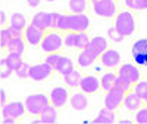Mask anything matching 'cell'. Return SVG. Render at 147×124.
I'll return each mask as SVG.
<instances>
[{
  "label": "cell",
  "mask_w": 147,
  "mask_h": 124,
  "mask_svg": "<svg viewBox=\"0 0 147 124\" xmlns=\"http://www.w3.org/2000/svg\"><path fill=\"white\" fill-rule=\"evenodd\" d=\"M90 28V18L85 14H62L56 30L60 33L68 31H87Z\"/></svg>",
  "instance_id": "obj_1"
},
{
  "label": "cell",
  "mask_w": 147,
  "mask_h": 124,
  "mask_svg": "<svg viewBox=\"0 0 147 124\" xmlns=\"http://www.w3.org/2000/svg\"><path fill=\"white\" fill-rule=\"evenodd\" d=\"M24 104L27 108V114H30L31 117H38L44 111V108L50 105V97L44 93H32L25 97Z\"/></svg>",
  "instance_id": "obj_2"
},
{
  "label": "cell",
  "mask_w": 147,
  "mask_h": 124,
  "mask_svg": "<svg viewBox=\"0 0 147 124\" xmlns=\"http://www.w3.org/2000/svg\"><path fill=\"white\" fill-rule=\"evenodd\" d=\"M113 27L124 35V37H129L136 31V19H134L132 12L128 10H121L115 16V24Z\"/></svg>",
  "instance_id": "obj_3"
},
{
  "label": "cell",
  "mask_w": 147,
  "mask_h": 124,
  "mask_svg": "<svg viewBox=\"0 0 147 124\" xmlns=\"http://www.w3.org/2000/svg\"><path fill=\"white\" fill-rule=\"evenodd\" d=\"M27 112L24 102H7L2 105V123L3 124H13Z\"/></svg>",
  "instance_id": "obj_4"
},
{
  "label": "cell",
  "mask_w": 147,
  "mask_h": 124,
  "mask_svg": "<svg viewBox=\"0 0 147 124\" xmlns=\"http://www.w3.org/2000/svg\"><path fill=\"white\" fill-rule=\"evenodd\" d=\"M65 46L63 43V34L57 30H49L44 34V39L40 44L41 50L44 53H55L59 52L60 49Z\"/></svg>",
  "instance_id": "obj_5"
},
{
  "label": "cell",
  "mask_w": 147,
  "mask_h": 124,
  "mask_svg": "<svg viewBox=\"0 0 147 124\" xmlns=\"http://www.w3.org/2000/svg\"><path fill=\"white\" fill-rule=\"evenodd\" d=\"M91 37L88 35L87 31H68L63 33V43L66 47L72 49H85L90 43Z\"/></svg>",
  "instance_id": "obj_6"
},
{
  "label": "cell",
  "mask_w": 147,
  "mask_h": 124,
  "mask_svg": "<svg viewBox=\"0 0 147 124\" xmlns=\"http://www.w3.org/2000/svg\"><path fill=\"white\" fill-rule=\"evenodd\" d=\"M93 5V12L100 16V18H106V19H112L116 16L118 14V3L116 0H99Z\"/></svg>",
  "instance_id": "obj_7"
},
{
  "label": "cell",
  "mask_w": 147,
  "mask_h": 124,
  "mask_svg": "<svg viewBox=\"0 0 147 124\" xmlns=\"http://www.w3.org/2000/svg\"><path fill=\"white\" fill-rule=\"evenodd\" d=\"M118 77L125 80L127 83L129 84H136L137 81L141 80V71H140V67L137 64H129V62H127V64H121L118 67Z\"/></svg>",
  "instance_id": "obj_8"
},
{
  "label": "cell",
  "mask_w": 147,
  "mask_h": 124,
  "mask_svg": "<svg viewBox=\"0 0 147 124\" xmlns=\"http://www.w3.org/2000/svg\"><path fill=\"white\" fill-rule=\"evenodd\" d=\"M127 92L119 89L118 86H115V87H112L110 90L106 92V96H105V106L109 108V109H113L116 111L122 102H124V97H125Z\"/></svg>",
  "instance_id": "obj_9"
},
{
  "label": "cell",
  "mask_w": 147,
  "mask_h": 124,
  "mask_svg": "<svg viewBox=\"0 0 147 124\" xmlns=\"http://www.w3.org/2000/svg\"><path fill=\"white\" fill-rule=\"evenodd\" d=\"M55 72V68L52 65H49L47 62H41V64H35L31 65L30 69V78L34 81H44L47 78H50Z\"/></svg>",
  "instance_id": "obj_10"
},
{
  "label": "cell",
  "mask_w": 147,
  "mask_h": 124,
  "mask_svg": "<svg viewBox=\"0 0 147 124\" xmlns=\"http://www.w3.org/2000/svg\"><path fill=\"white\" fill-rule=\"evenodd\" d=\"M131 53L138 67H147V39H138L132 44Z\"/></svg>",
  "instance_id": "obj_11"
},
{
  "label": "cell",
  "mask_w": 147,
  "mask_h": 124,
  "mask_svg": "<svg viewBox=\"0 0 147 124\" xmlns=\"http://www.w3.org/2000/svg\"><path fill=\"white\" fill-rule=\"evenodd\" d=\"M100 64L105 67V68H109V69H113V68H118L121 64H122V56L119 53V50L116 49H107L106 52H103L100 55Z\"/></svg>",
  "instance_id": "obj_12"
},
{
  "label": "cell",
  "mask_w": 147,
  "mask_h": 124,
  "mask_svg": "<svg viewBox=\"0 0 147 124\" xmlns=\"http://www.w3.org/2000/svg\"><path fill=\"white\" fill-rule=\"evenodd\" d=\"M49 97H50V104L52 105H55L56 108H62V106H65L69 102L71 93H69V90L66 87H63V86H56V87L52 89Z\"/></svg>",
  "instance_id": "obj_13"
},
{
  "label": "cell",
  "mask_w": 147,
  "mask_h": 124,
  "mask_svg": "<svg viewBox=\"0 0 147 124\" xmlns=\"http://www.w3.org/2000/svg\"><path fill=\"white\" fill-rule=\"evenodd\" d=\"M44 34H46V31L40 30L38 27L32 25V24L30 22L27 25V28H25L24 39H25V42L28 44H31V46H38V44H41V42L44 39Z\"/></svg>",
  "instance_id": "obj_14"
},
{
  "label": "cell",
  "mask_w": 147,
  "mask_h": 124,
  "mask_svg": "<svg viewBox=\"0 0 147 124\" xmlns=\"http://www.w3.org/2000/svg\"><path fill=\"white\" fill-rule=\"evenodd\" d=\"M102 87H100V80L97 78L96 76H82L81 81H80V90L87 93V95H93V93H97Z\"/></svg>",
  "instance_id": "obj_15"
},
{
  "label": "cell",
  "mask_w": 147,
  "mask_h": 124,
  "mask_svg": "<svg viewBox=\"0 0 147 124\" xmlns=\"http://www.w3.org/2000/svg\"><path fill=\"white\" fill-rule=\"evenodd\" d=\"M85 49H88L97 58H100V55L109 49V42H107V39H105L102 35H96V37H91L90 43L87 44Z\"/></svg>",
  "instance_id": "obj_16"
},
{
  "label": "cell",
  "mask_w": 147,
  "mask_h": 124,
  "mask_svg": "<svg viewBox=\"0 0 147 124\" xmlns=\"http://www.w3.org/2000/svg\"><path fill=\"white\" fill-rule=\"evenodd\" d=\"M31 24L35 27H38L43 31H49L52 30V16H50V12H37V14L32 16Z\"/></svg>",
  "instance_id": "obj_17"
},
{
  "label": "cell",
  "mask_w": 147,
  "mask_h": 124,
  "mask_svg": "<svg viewBox=\"0 0 147 124\" xmlns=\"http://www.w3.org/2000/svg\"><path fill=\"white\" fill-rule=\"evenodd\" d=\"M122 105H124V108L128 109V111H137L144 105V101L134 90H129V92H127Z\"/></svg>",
  "instance_id": "obj_18"
},
{
  "label": "cell",
  "mask_w": 147,
  "mask_h": 124,
  "mask_svg": "<svg viewBox=\"0 0 147 124\" xmlns=\"http://www.w3.org/2000/svg\"><path fill=\"white\" fill-rule=\"evenodd\" d=\"M69 105L72 109L75 111H84L88 108V97H87V93L84 92H75L72 93L71 97H69Z\"/></svg>",
  "instance_id": "obj_19"
},
{
  "label": "cell",
  "mask_w": 147,
  "mask_h": 124,
  "mask_svg": "<svg viewBox=\"0 0 147 124\" xmlns=\"http://www.w3.org/2000/svg\"><path fill=\"white\" fill-rule=\"evenodd\" d=\"M99 59L91 50H88V49H82V50L78 53V58H77V64L80 68H88L91 67L94 62Z\"/></svg>",
  "instance_id": "obj_20"
},
{
  "label": "cell",
  "mask_w": 147,
  "mask_h": 124,
  "mask_svg": "<svg viewBox=\"0 0 147 124\" xmlns=\"http://www.w3.org/2000/svg\"><path fill=\"white\" fill-rule=\"evenodd\" d=\"M116 121V114L113 109H109V108H102L99 111L97 117L93 120V123H105V124H110V123H115Z\"/></svg>",
  "instance_id": "obj_21"
},
{
  "label": "cell",
  "mask_w": 147,
  "mask_h": 124,
  "mask_svg": "<svg viewBox=\"0 0 147 124\" xmlns=\"http://www.w3.org/2000/svg\"><path fill=\"white\" fill-rule=\"evenodd\" d=\"M25 47H27V42L24 37H12L9 40L7 46H6V50L7 52H18V53H24L25 52Z\"/></svg>",
  "instance_id": "obj_22"
},
{
  "label": "cell",
  "mask_w": 147,
  "mask_h": 124,
  "mask_svg": "<svg viewBox=\"0 0 147 124\" xmlns=\"http://www.w3.org/2000/svg\"><path fill=\"white\" fill-rule=\"evenodd\" d=\"M22 55L24 53H18V52H7V55L5 58H2V61L5 62V64L15 72V69L22 64Z\"/></svg>",
  "instance_id": "obj_23"
},
{
  "label": "cell",
  "mask_w": 147,
  "mask_h": 124,
  "mask_svg": "<svg viewBox=\"0 0 147 124\" xmlns=\"http://www.w3.org/2000/svg\"><path fill=\"white\" fill-rule=\"evenodd\" d=\"M57 109L59 108H56L52 104L47 105L44 108V111L38 115V121H41V123H55L57 120Z\"/></svg>",
  "instance_id": "obj_24"
},
{
  "label": "cell",
  "mask_w": 147,
  "mask_h": 124,
  "mask_svg": "<svg viewBox=\"0 0 147 124\" xmlns=\"http://www.w3.org/2000/svg\"><path fill=\"white\" fill-rule=\"evenodd\" d=\"M75 69V65H74V61L68 56H60L59 64L56 67V72H59L60 76H66L71 71Z\"/></svg>",
  "instance_id": "obj_25"
},
{
  "label": "cell",
  "mask_w": 147,
  "mask_h": 124,
  "mask_svg": "<svg viewBox=\"0 0 147 124\" xmlns=\"http://www.w3.org/2000/svg\"><path fill=\"white\" fill-rule=\"evenodd\" d=\"M116 80H118V74L116 72H106V74H103L102 78H100V87H102V90L107 92L112 87H115Z\"/></svg>",
  "instance_id": "obj_26"
},
{
  "label": "cell",
  "mask_w": 147,
  "mask_h": 124,
  "mask_svg": "<svg viewBox=\"0 0 147 124\" xmlns=\"http://www.w3.org/2000/svg\"><path fill=\"white\" fill-rule=\"evenodd\" d=\"M82 78V74L78 71V69H74L71 71L69 74H66V76H63V81L65 84L68 86V87L71 89H75V87H80V81Z\"/></svg>",
  "instance_id": "obj_27"
},
{
  "label": "cell",
  "mask_w": 147,
  "mask_h": 124,
  "mask_svg": "<svg viewBox=\"0 0 147 124\" xmlns=\"http://www.w3.org/2000/svg\"><path fill=\"white\" fill-rule=\"evenodd\" d=\"M88 2L90 0H69V12L71 14H85V10L88 9Z\"/></svg>",
  "instance_id": "obj_28"
},
{
  "label": "cell",
  "mask_w": 147,
  "mask_h": 124,
  "mask_svg": "<svg viewBox=\"0 0 147 124\" xmlns=\"http://www.w3.org/2000/svg\"><path fill=\"white\" fill-rule=\"evenodd\" d=\"M10 25L12 27H16V28H21V30H25L28 22H27V16L21 14V12H13V14L10 15Z\"/></svg>",
  "instance_id": "obj_29"
},
{
  "label": "cell",
  "mask_w": 147,
  "mask_h": 124,
  "mask_svg": "<svg viewBox=\"0 0 147 124\" xmlns=\"http://www.w3.org/2000/svg\"><path fill=\"white\" fill-rule=\"evenodd\" d=\"M124 6L129 10H147V0H124Z\"/></svg>",
  "instance_id": "obj_30"
},
{
  "label": "cell",
  "mask_w": 147,
  "mask_h": 124,
  "mask_svg": "<svg viewBox=\"0 0 147 124\" xmlns=\"http://www.w3.org/2000/svg\"><path fill=\"white\" fill-rule=\"evenodd\" d=\"M132 90L136 92L143 101H146L147 99V81L146 80H140V81H137L136 84L132 86Z\"/></svg>",
  "instance_id": "obj_31"
},
{
  "label": "cell",
  "mask_w": 147,
  "mask_h": 124,
  "mask_svg": "<svg viewBox=\"0 0 147 124\" xmlns=\"http://www.w3.org/2000/svg\"><path fill=\"white\" fill-rule=\"evenodd\" d=\"M30 69H31V65L28 62L22 61V64L15 69V74L18 78H30Z\"/></svg>",
  "instance_id": "obj_32"
},
{
  "label": "cell",
  "mask_w": 147,
  "mask_h": 124,
  "mask_svg": "<svg viewBox=\"0 0 147 124\" xmlns=\"http://www.w3.org/2000/svg\"><path fill=\"white\" fill-rule=\"evenodd\" d=\"M10 39H12V34H10L9 27H2V30H0V47L6 49Z\"/></svg>",
  "instance_id": "obj_33"
},
{
  "label": "cell",
  "mask_w": 147,
  "mask_h": 124,
  "mask_svg": "<svg viewBox=\"0 0 147 124\" xmlns=\"http://www.w3.org/2000/svg\"><path fill=\"white\" fill-rule=\"evenodd\" d=\"M137 123L140 124H147V105H143L140 109L136 111V117H134Z\"/></svg>",
  "instance_id": "obj_34"
},
{
  "label": "cell",
  "mask_w": 147,
  "mask_h": 124,
  "mask_svg": "<svg viewBox=\"0 0 147 124\" xmlns=\"http://www.w3.org/2000/svg\"><path fill=\"white\" fill-rule=\"evenodd\" d=\"M107 37H109V39L112 40V42H115V43H121L122 40L125 39V37L122 35L115 27H110V28L107 30Z\"/></svg>",
  "instance_id": "obj_35"
},
{
  "label": "cell",
  "mask_w": 147,
  "mask_h": 124,
  "mask_svg": "<svg viewBox=\"0 0 147 124\" xmlns=\"http://www.w3.org/2000/svg\"><path fill=\"white\" fill-rule=\"evenodd\" d=\"M60 56L62 55H59V52H55V53H47V56H46V62L49 65H52L53 68H55V71H56V67H57V64H59V59H60Z\"/></svg>",
  "instance_id": "obj_36"
},
{
  "label": "cell",
  "mask_w": 147,
  "mask_h": 124,
  "mask_svg": "<svg viewBox=\"0 0 147 124\" xmlns=\"http://www.w3.org/2000/svg\"><path fill=\"white\" fill-rule=\"evenodd\" d=\"M0 64H2V71H0V77H2L3 80H6V78H9L10 76H12V72H13V71H12L6 64H5V62L2 61V62H0Z\"/></svg>",
  "instance_id": "obj_37"
},
{
  "label": "cell",
  "mask_w": 147,
  "mask_h": 124,
  "mask_svg": "<svg viewBox=\"0 0 147 124\" xmlns=\"http://www.w3.org/2000/svg\"><path fill=\"white\" fill-rule=\"evenodd\" d=\"M9 30H10L12 37H24V34H25V30H21V28L12 27V25H9Z\"/></svg>",
  "instance_id": "obj_38"
},
{
  "label": "cell",
  "mask_w": 147,
  "mask_h": 124,
  "mask_svg": "<svg viewBox=\"0 0 147 124\" xmlns=\"http://www.w3.org/2000/svg\"><path fill=\"white\" fill-rule=\"evenodd\" d=\"M60 15H62V14H59V12H50V16H52V30H56Z\"/></svg>",
  "instance_id": "obj_39"
},
{
  "label": "cell",
  "mask_w": 147,
  "mask_h": 124,
  "mask_svg": "<svg viewBox=\"0 0 147 124\" xmlns=\"http://www.w3.org/2000/svg\"><path fill=\"white\" fill-rule=\"evenodd\" d=\"M0 104H2V105L7 104V93H6V90H5V89L0 90Z\"/></svg>",
  "instance_id": "obj_40"
},
{
  "label": "cell",
  "mask_w": 147,
  "mask_h": 124,
  "mask_svg": "<svg viewBox=\"0 0 147 124\" xmlns=\"http://www.w3.org/2000/svg\"><path fill=\"white\" fill-rule=\"evenodd\" d=\"M6 22H7V15H6V12L2 9L0 10V24H2V27L6 25Z\"/></svg>",
  "instance_id": "obj_41"
},
{
  "label": "cell",
  "mask_w": 147,
  "mask_h": 124,
  "mask_svg": "<svg viewBox=\"0 0 147 124\" xmlns=\"http://www.w3.org/2000/svg\"><path fill=\"white\" fill-rule=\"evenodd\" d=\"M27 3L30 7H37V6H40L41 0H27Z\"/></svg>",
  "instance_id": "obj_42"
},
{
  "label": "cell",
  "mask_w": 147,
  "mask_h": 124,
  "mask_svg": "<svg viewBox=\"0 0 147 124\" xmlns=\"http://www.w3.org/2000/svg\"><path fill=\"white\" fill-rule=\"evenodd\" d=\"M90 2H91V3H96V2H99V0H90Z\"/></svg>",
  "instance_id": "obj_43"
},
{
  "label": "cell",
  "mask_w": 147,
  "mask_h": 124,
  "mask_svg": "<svg viewBox=\"0 0 147 124\" xmlns=\"http://www.w3.org/2000/svg\"><path fill=\"white\" fill-rule=\"evenodd\" d=\"M46 2H55V0H46Z\"/></svg>",
  "instance_id": "obj_44"
},
{
  "label": "cell",
  "mask_w": 147,
  "mask_h": 124,
  "mask_svg": "<svg viewBox=\"0 0 147 124\" xmlns=\"http://www.w3.org/2000/svg\"><path fill=\"white\" fill-rule=\"evenodd\" d=\"M144 105H147V99H146V101H144Z\"/></svg>",
  "instance_id": "obj_45"
}]
</instances>
